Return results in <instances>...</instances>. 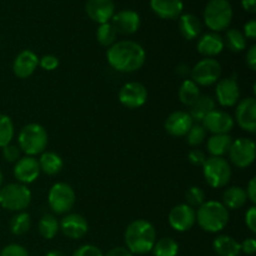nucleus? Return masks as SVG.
Here are the masks:
<instances>
[{"label":"nucleus","instance_id":"f03ea898","mask_svg":"<svg viewBox=\"0 0 256 256\" xmlns=\"http://www.w3.org/2000/svg\"><path fill=\"white\" fill-rule=\"evenodd\" d=\"M126 249L132 254L144 255L152 250L156 242V230L154 225L144 219H138L130 222L124 235Z\"/></svg>","mask_w":256,"mask_h":256},{"label":"nucleus","instance_id":"3c124183","mask_svg":"<svg viewBox=\"0 0 256 256\" xmlns=\"http://www.w3.org/2000/svg\"><path fill=\"white\" fill-rule=\"evenodd\" d=\"M242 5L245 12H256V0H242Z\"/></svg>","mask_w":256,"mask_h":256},{"label":"nucleus","instance_id":"e433bc0d","mask_svg":"<svg viewBox=\"0 0 256 256\" xmlns=\"http://www.w3.org/2000/svg\"><path fill=\"white\" fill-rule=\"evenodd\" d=\"M206 134L208 132L205 130V128L202 126V122H196V124L194 122L185 136H186L188 144L192 145V146H199L200 144H202V142H205Z\"/></svg>","mask_w":256,"mask_h":256},{"label":"nucleus","instance_id":"c9c22d12","mask_svg":"<svg viewBox=\"0 0 256 256\" xmlns=\"http://www.w3.org/2000/svg\"><path fill=\"white\" fill-rule=\"evenodd\" d=\"M14 138V124L8 115L0 114V148L12 144Z\"/></svg>","mask_w":256,"mask_h":256},{"label":"nucleus","instance_id":"cd10ccee","mask_svg":"<svg viewBox=\"0 0 256 256\" xmlns=\"http://www.w3.org/2000/svg\"><path fill=\"white\" fill-rule=\"evenodd\" d=\"M40 166V172L46 175H56L64 168V162L62 156L54 152H42V156L38 160Z\"/></svg>","mask_w":256,"mask_h":256},{"label":"nucleus","instance_id":"49530a36","mask_svg":"<svg viewBox=\"0 0 256 256\" xmlns=\"http://www.w3.org/2000/svg\"><path fill=\"white\" fill-rule=\"evenodd\" d=\"M244 36L248 38V39H252V40H255L256 38V22L254 19L250 20V22H248L246 24L244 25Z\"/></svg>","mask_w":256,"mask_h":256},{"label":"nucleus","instance_id":"603ef678","mask_svg":"<svg viewBox=\"0 0 256 256\" xmlns=\"http://www.w3.org/2000/svg\"><path fill=\"white\" fill-rule=\"evenodd\" d=\"M176 72H178V74H179V75H182V76H186V75L190 72L189 66H188L186 64L179 65V66L176 68Z\"/></svg>","mask_w":256,"mask_h":256},{"label":"nucleus","instance_id":"09e8293b","mask_svg":"<svg viewBox=\"0 0 256 256\" xmlns=\"http://www.w3.org/2000/svg\"><path fill=\"white\" fill-rule=\"evenodd\" d=\"M246 65L252 72L256 70V45H252L246 52Z\"/></svg>","mask_w":256,"mask_h":256},{"label":"nucleus","instance_id":"9d476101","mask_svg":"<svg viewBox=\"0 0 256 256\" xmlns=\"http://www.w3.org/2000/svg\"><path fill=\"white\" fill-rule=\"evenodd\" d=\"M230 162L239 169H245L254 162L256 156L255 142L246 138H239L232 140L229 150Z\"/></svg>","mask_w":256,"mask_h":256},{"label":"nucleus","instance_id":"4c0bfd02","mask_svg":"<svg viewBox=\"0 0 256 256\" xmlns=\"http://www.w3.org/2000/svg\"><path fill=\"white\" fill-rule=\"evenodd\" d=\"M185 199L189 206H192V209L195 208H199L200 205H202L205 202V192L202 188L199 186H192L185 194Z\"/></svg>","mask_w":256,"mask_h":256},{"label":"nucleus","instance_id":"423d86ee","mask_svg":"<svg viewBox=\"0 0 256 256\" xmlns=\"http://www.w3.org/2000/svg\"><path fill=\"white\" fill-rule=\"evenodd\" d=\"M232 20V8L228 0H210L204 10V22L212 32L226 30Z\"/></svg>","mask_w":256,"mask_h":256},{"label":"nucleus","instance_id":"dca6fc26","mask_svg":"<svg viewBox=\"0 0 256 256\" xmlns=\"http://www.w3.org/2000/svg\"><path fill=\"white\" fill-rule=\"evenodd\" d=\"M59 230L66 238L72 240L82 239L89 230L86 219L80 214H66L59 222Z\"/></svg>","mask_w":256,"mask_h":256},{"label":"nucleus","instance_id":"c03bdc74","mask_svg":"<svg viewBox=\"0 0 256 256\" xmlns=\"http://www.w3.org/2000/svg\"><path fill=\"white\" fill-rule=\"evenodd\" d=\"M245 224L252 232H256V208L252 205L245 214Z\"/></svg>","mask_w":256,"mask_h":256},{"label":"nucleus","instance_id":"a18cd8bd","mask_svg":"<svg viewBox=\"0 0 256 256\" xmlns=\"http://www.w3.org/2000/svg\"><path fill=\"white\" fill-rule=\"evenodd\" d=\"M240 248H242V252L246 255H252L256 252V240L254 238H248L240 244Z\"/></svg>","mask_w":256,"mask_h":256},{"label":"nucleus","instance_id":"2f4dec72","mask_svg":"<svg viewBox=\"0 0 256 256\" xmlns=\"http://www.w3.org/2000/svg\"><path fill=\"white\" fill-rule=\"evenodd\" d=\"M224 45L232 52H240L246 48V38L238 29H229L225 34Z\"/></svg>","mask_w":256,"mask_h":256},{"label":"nucleus","instance_id":"2eb2a0df","mask_svg":"<svg viewBox=\"0 0 256 256\" xmlns=\"http://www.w3.org/2000/svg\"><path fill=\"white\" fill-rule=\"evenodd\" d=\"M216 100L222 106H235L240 99V86L234 78H225L216 82Z\"/></svg>","mask_w":256,"mask_h":256},{"label":"nucleus","instance_id":"ea45409f","mask_svg":"<svg viewBox=\"0 0 256 256\" xmlns=\"http://www.w3.org/2000/svg\"><path fill=\"white\" fill-rule=\"evenodd\" d=\"M72 256H104V254H102V250L98 246H95V245L86 244L78 248V249L72 252Z\"/></svg>","mask_w":256,"mask_h":256},{"label":"nucleus","instance_id":"58836bf2","mask_svg":"<svg viewBox=\"0 0 256 256\" xmlns=\"http://www.w3.org/2000/svg\"><path fill=\"white\" fill-rule=\"evenodd\" d=\"M0 256H29V252L24 246L19 244H9L0 252Z\"/></svg>","mask_w":256,"mask_h":256},{"label":"nucleus","instance_id":"5fc2aeb1","mask_svg":"<svg viewBox=\"0 0 256 256\" xmlns=\"http://www.w3.org/2000/svg\"><path fill=\"white\" fill-rule=\"evenodd\" d=\"M2 182H4V176H2V170H0V188H2Z\"/></svg>","mask_w":256,"mask_h":256},{"label":"nucleus","instance_id":"bb28decb","mask_svg":"<svg viewBox=\"0 0 256 256\" xmlns=\"http://www.w3.org/2000/svg\"><path fill=\"white\" fill-rule=\"evenodd\" d=\"M246 202V192L242 186L228 188L222 194V204L228 210L242 209Z\"/></svg>","mask_w":256,"mask_h":256},{"label":"nucleus","instance_id":"0eeeda50","mask_svg":"<svg viewBox=\"0 0 256 256\" xmlns=\"http://www.w3.org/2000/svg\"><path fill=\"white\" fill-rule=\"evenodd\" d=\"M202 174L208 185L214 189L222 188L232 179V168L224 158H206L202 164Z\"/></svg>","mask_w":256,"mask_h":256},{"label":"nucleus","instance_id":"6ab92c4d","mask_svg":"<svg viewBox=\"0 0 256 256\" xmlns=\"http://www.w3.org/2000/svg\"><path fill=\"white\" fill-rule=\"evenodd\" d=\"M140 16L134 10H122L112 18V25L118 34L132 35L140 28Z\"/></svg>","mask_w":256,"mask_h":256},{"label":"nucleus","instance_id":"de8ad7c7","mask_svg":"<svg viewBox=\"0 0 256 256\" xmlns=\"http://www.w3.org/2000/svg\"><path fill=\"white\" fill-rule=\"evenodd\" d=\"M245 192H246L248 199H249L252 204H255L256 202V178H252V180H250L249 184H248V188Z\"/></svg>","mask_w":256,"mask_h":256},{"label":"nucleus","instance_id":"37998d69","mask_svg":"<svg viewBox=\"0 0 256 256\" xmlns=\"http://www.w3.org/2000/svg\"><path fill=\"white\" fill-rule=\"evenodd\" d=\"M188 158H189V162H192V165H195V166H202V164H204L205 160H206L205 152L199 149L192 150V152H189V155H188Z\"/></svg>","mask_w":256,"mask_h":256},{"label":"nucleus","instance_id":"393cba45","mask_svg":"<svg viewBox=\"0 0 256 256\" xmlns=\"http://www.w3.org/2000/svg\"><path fill=\"white\" fill-rule=\"evenodd\" d=\"M179 29L186 40L196 39L202 32V22L194 14H182L179 16Z\"/></svg>","mask_w":256,"mask_h":256},{"label":"nucleus","instance_id":"20e7f679","mask_svg":"<svg viewBox=\"0 0 256 256\" xmlns=\"http://www.w3.org/2000/svg\"><path fill=\"white\" fill-rule=\"evenodd\" d=\"M18 146L26 154V156L42 154L48 146L46 130L36 122L25 125L18 135Z\"/></svg>","mask_w":256,"mask_h":256},{"label":"nucleus","instance_id":"f704fd0d","mask_svg":"<svg viewBox=\"0 0 256 256\" xmlns=\"http://www.w3.org/2000/svg\"><path fill=\"white\" fill-rule=\"evenodd\" d=\"M116 30L112 25V22L100 24L96 29V39L100 45L105 48H110L112 44L116 42Z\"/></svg>","mask_w":256,"mask_h":256},{"label":"nucleus","instance_id":"6e6552de","mask_svg":"<svg viewBox=\"0 0 256 256\" xmlns=\"http://www.w3.org/2000/svg\"><path fill=\"white\" fill-rule=\"evenodd\" d=\"M75 192L72 185L66 182H56L52 185L48 194V204L55 214H68L75 204Z\"/></svg>","mask_w":256,"mask_h":256},{"label":"nucleus","instance_id":"b1692460","mask_svg":"<svg viewBox=\"0 0 256 256\" xmlns=\"http://www.w3.org/2000/svg\"><path fill=\"white\" fill-rule=\"evenodd\" d=\"M232 144V138L229 134H212L208 139L206 149L212 156L222 158L228 154Z\"/></svg>","mask_w":256,"mask_h":256},{"label":"nucleus","instance_id":"aec40b11","mask_svg":"<svg viewBox=\"0 0 256 256\" xmlns=\"http://www.w3.org/2000/svg\"><path fill=\"white\" fill-rule=\"evenodd\" d=\"M39 65V58L32 50H22L16 55L12 62V72L19 79H26L32 76V72Z\"/></svg>","mask_w":256,"mask_h":256},{"label":"nucleus","instance_id":"412c9836","mask_svg":"<svg viewBox=\"0 0 256 256\" xmlns=\"http://www.w3.org/2000/svg\"><path fill=\"white\" fill-rule=\"evenodd\" d=\"M192 124L194 122L189 112L178 110L168 116V119L165 120L164 128L168 134H170L172 136H185Z\"/></svg>","mask_w":256,"mask_h":256},{"label":"nucleus","instance_id":"864d4df0","mask_svg":"<svg viewBox=\"0 0 256 256\" xmlns=\"http://www.w3.org/2000/svg\"><path fill=\"white\" fill-rule=\"evenodd\" d=\"M45 256H66V254L62 252H60V250H52V252H48Z\"/></svg>","mask_w":256,"mask_h":256},{"label":"nucleus","instance_id":"1a4fd4ad","mask_svg":"<svg viewBox=\"0 0 256 256\" xmlns=\"http://www.w3.org/2000/svg\"><path fill=\"white\" fill-rule=\"evenodd\" d=\"M192 80L200 86L216 84L222 75V65L214 58H205L190 70Z\"/></svg>","mask_w":256,"mask_h":256},{"label":"nucleus","instance_id":"a211bd4d","mask_svg":"<svg viewBox=\"0 0 256 256\" xmlns=\"http://www.w3.org/2000/svg\"><path fill=\"white\" fill-rule=\"evenodd\" d=\"M40 175V166L34 156L20 158L14 166V176L20 184H30L34 182Z\"/></svg>","mask_w":256,"mask_h":256},{"label":"nucleus","instance_id":"5701e85b","mask_svg":"<svg viewBox=\"0 0 256 256\" xmlns=\"http://www.w3.org/2000/svg\"><path fill=\"white\" fill-rule=\"evenodd\" d=\"M224 39L218 32H206L198 40L196 49L205 58H214L224 50Z\"/></svg>","mask_w":256,"mask_h":256},{"label":"nucleus","instance_id":"7c9ffc66","mask_svg":"<svg viewBox=\"0 0 256 256\" xmlns=\"http://www.w3.org/2000/svg\"><path fill=\"white\" fill-rule=\"evenodd\" d=\"M38 230H39V234L44 239H54L56 236L58 232H59V222L52 214H44L40 218Z\"/></svg>","mask_w":256,"mask_h":256},{"label":"nucleus","instance_id":"f8f14e48","mask_svg":"<svg viewBox=\"0 0 256 256\" xmlns=\"http://www.w3.org/2000/svg\"><path fill=\"white\" fill-rule=\"evenodd\" d=\"M235 119L238 125L244 132L254 134L256 132V100L249 96L240 100L235 110Z\"/></svg>","mask_w":256,"mask_h":256},{"label":"nucleus","instance_id":"a878e982","mask_svg":"<svg viewBox=\"0 0 256 256\" xmlns=\"http://www.w3.org/2000/svg\"><path fill=\"white\" fill-rule=\"evenodd\" d=\"M212 248L219 256H239L242 252L240 242L229 235H220L212 242Z\"/></svg>","mask_w":256,"mask_h":256},{"label":"nucleus","instance_id":"79ce46f5","mask_svg":"<svg viewBox=\"0 0 256 256\" xmlns=\"http://www.w3.org/2000/svg\"><path fill=\"white\" fill-rule=\"evenodd\" d=\"M39 65L42 69L46 70V72H52V70H55L59 66V59L52 54L44 55L42 59H39Z\"/></svg>","mask_w":256,"mask_h":256},{"label":"nucleus","instance_id":"ddd939ff","mask_svg":"<svg viewBox=\"0 0 256 256\" xmlns=\"http://www.w3.org/2000/svg\"><path fill=\"white\" fill-rule=\"evenodd\" d=\"M196 222L195 209L188 204H179L169 212V224L175 232H184L192 229Z\"/></svg>","mask_w":256,"mask_h":256},{"label":"nucleus","instance_id":"f257e3e1","mask_svg":"<svg viewBox=\"0 0 256 256\" xmlns=\"http://www.w3.org/2000/svg\"><path fill=\"white\" fill-rule=\"evenodd\" d=\"M106 59L110 66L120 72H134L145 64L144 48L132 40L116 42L108 49Z\"/></svg>","mask_w":256,"mask_h":256},{"label":"nucleus","instance_id":"39448f33","mask_svg":"<svg viewBox=\"0 0 256 256\" xmlns=\"http://www.w3.org/2000/svg\"><path fill=\"white\" fill-rule=\"evenodd\" d=\"M32 202V192L26 185L12 182L0 188V206L9 212H24Z\"/></svg>","mask_w":256,"mask_h":256},{"label":"nucleus","instance_id":"f3484780","mask_svg":"<svg viewBox=\"0 0 256 256\" xmlns=\"http://www.w3.org/2000/svg\"><path fill=\"white\" fill-rule=\"evenodd\" d=\"M85 12L92 22L105 24L112 20L115 14V4L112 0H88Z\"/></svg>","mask_w":256,"mask_h":256},{"label":"nucleus","instance_id":"c756f323","mask_svg":"<svg viewBox=\"0 0 256 256\" xmlns=\"http://www.w3.org/2000/svg\"><path fill=\"white\" fill-rule=\"evenodd\" d=\"M199 85L195 84L192 79H185L179 89V99L185 106H192L200 96Z\"/></svg>","mask_w":256,"mask_h":256},{"label":"nucleus","instance_id":"4be33fe9","mask_svg":"<svg viewBox=\"0 0 256 256\" xmlns=\"http://www.w3.org/2000/svg\"><path fill=\"white\" fill-rule=\"evenodd\" d=\"M150 8L162 19L172 20L182 15V0H150Z\"/></svg>","mask_w":256,"mask_h":256},{"label":"nucleus","instance_id":"9b49d317","mask_svg":"<svg viewBox=\"0 0 256 256\" xmlns=\"http://www.w3.org/2000/svg\"><path fill=\"white\" fill-rule=\"evenodd\" d=\"M119 100L128 109H138L148 100V90L142 82H130L122 85L119 92Z\"/></svg>","mask_w":256,"mask_h":256},{"label":"nucleus","instance_id":"72a5a7b5","mask_svg":"<svg viewBox=\"0 0 256 256\" xmlns=\"http://www.w3.org/2000/svg\"><path fill=\"white\" fill-rule=\"evenodd\" d=\"M32 228V218L28 212H20L12 218L10 220V230L14 235H24Z\"/></svg>","mask_w":256,"mask_h":256},{"label":"nucleus","instance_id":"4468645a","mask_svg":"<svg viewBox=\"0 0 256 256\" xmlns=\"http://www.w3.org/2000/svg\"><path fill=\"white\" fill-rule=\"evenodd\" d=\"M234 119L230 114L222 110H212L202 119V125L212 134H229L234 128Z\"/></svg>","mask_w":256,"mask_h":256},{"label":"nucleus","instance_id":"a19ab883","mask_svg":"<svg viewBox=\"0 0 256 256\" xmlns=\"http://www.w3.org/2000/svg\"><path fill=\"white\" fill-rule=\"evenodd\" d=\"M20 152L22 150L19 149V146L9 144L2 148V158L8 162H16L20 159Z\"/></svg>","mask_w":256,"mask_h":256},{"label":"nucleus","instance_id":"8fccbe9b","mask_svg":"<svg viewBox=\"0 0 256 256\" xmlns=\"http://www.w3.org/2000/svg\"><path fill=\"white\" fill-rule=\"evenodd\" d=\"M104 256H132V254L126 249V248L118 246L112 248V249L109 250Z\"/></svg>","mask_w":256,"mask_h":256},{"label":"nucleus","instance_id":"7ed1b4c3","mask_svg":"<svg viewBox=\"0 0 256 256\" xmlns=\"http://www.w3.org/2000/svg\"><path fill=\"white\" fill-rule=\"evenodd\" d=\"M196 222L204 232H219L229 222V210L216 200H209L198 208Z\"/></svg>","mask_w":256,"mask_h":256},{"label":"nucleus","instance_id":"473e14b6","mask_svg":"<svg viewBox=\"0 0 256 256\" xmlns=\"http://www.w3.org/2000/svg\"><path fill=\"white\" fill-rule=\"evenodd\" d=\"M152 252L154 256H176L179 254V244L172 238H162L155 242Z\"/></svg>","mask_w":256,"mask_h":256},{"label":"nucleus","instance_id":"c85d7f7f","mask_svg":"<svg viewBox=\"0 0 256 256\" xmlns=\"http://www.w3.org/2000/svg\"><path fill=\"white\" fill-rule=\"evenodd\" d=\"M215 100L209 95H200L199 99L190 106V116H192V122H202V119L206 116L209 112L215 110Z\"/></svg>","mask_w":256,"mask_h":256}]
</instances>
